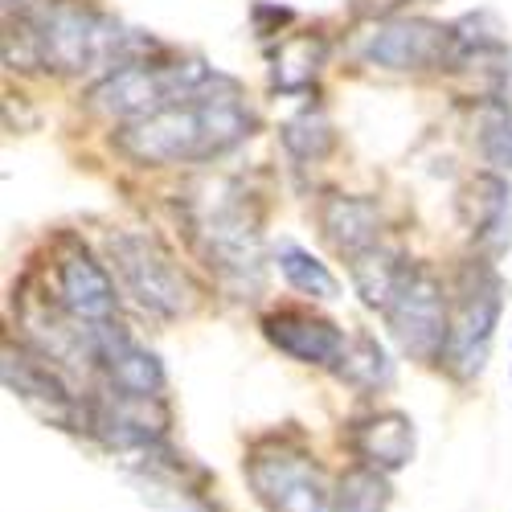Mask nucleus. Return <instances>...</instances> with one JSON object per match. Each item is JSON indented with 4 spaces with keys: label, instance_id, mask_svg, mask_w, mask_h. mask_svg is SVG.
Here are the masks:
<instances>
[{
    "label": "nucleus",
    "instance_id": "obj_6",
    "mask_svg": "<svg viewBox=\"0 0 512 512\" xmlns=\"http://www.w3.org/2000/svg\"><path fill=\"white\" fill-rule=\"evenodd\" d=\"M209 66L205 62H173V66H160V62H123L115 70H107L87 103L91 111H99L103 119L115 123H132L144 119L160 107H173L181 99H189L193 91H201L209 82Z\"/></svg>",
    "mask_w": 512,
    "mask_h": 512
},
{
    "label": "nucleus",
    "instance_id": "obj_9",
    "mask_svg": "<svg viewBox=\"0 0 512 512\" xmlns=\"http://www.w3.org/2000/svg\"><path fill=\"white\" fill-rule=\"evenodd\" d=\"M386 324L398 340V349L410 361H426V365H443V349H447V332H451V300L447 287L439 283V275L422 263H410L394 300L386 304Z\"/></svg>",
    "mask_w": 512,
    "mask_h": 512
},
{
    "label": "nucleus",
    "instance_id": "obj_3",
    "mask_svg": "<svg viewBox=\"0 0 512 512\" xmlns=\"http://www.w3.org/2000/svg\"><path fill=\"white\" fill-rule=\"evenodd\" d=\"M242 476L267 512H328L332 508V480L308 455L300 443H287L279 435L259 439L246 459H242Z\"/></svg>",
    "mask_w": 512,
    "mask_h": 512
},
{
    "label": "nucleus",
    "instance_id": "obj_13",
    "mask_svg": "<svg viewBox=\"0 0 512 512\" xmlns=\"http://www.w3.org/2000/svg\"><path fill=\"white\" fill-rule=\"evenodd\" d=\"M5 386L41 418H50L58 426L82 422V402L70 394L66 377L58 365H50L33 349H13L5 345Z\"/></svg>",
    "mask_w": 512,
    "mask_h": 512
},
{
    "label": "nucleus",
    "instance_id": "obj_19",
    "mask_svg": "<svg viewBox=\"0 0 512 512\" xmlns=\"http://www.w3.org/2000/svg\"><path fill=\"white\" fill-rule=\"evenodd\" d=\"M275 263H279V271H283V279L295 287V291H304V295H312V300H336V291H340V283H336V275L316 259L312 250H304L300 242H279V250H275Z\"/></svg>",
    "mask_w": 512,
    "mask_h": 512
},
{
    "label": "nucleus",
    "instance_id": "obj_22",
    "mask_svg": "<svg viewBox=\"0 0 512 512\" xmlns=\"http://www.w3.org/2000/svg\"><path fill=\"white\" fill-rule=\"evenodd\" d=\"M283 144L295 160H320L332 148V123L324 111H300L283 123Z\"/></svg>",
    "mask_w": 512,
    "mask_h": 512
},
{
    "label": "nucleus",
    "instance_id": "obj_16",
    "mask_svg": "<svg viewBox=\"0 0 512 512\" xmlns=\"http://www.w3.org/2000/svg\"><path fill=\"white\" fill-rule=\"evenodd\" d=\"M459 213H463V222L476 242L504 246L508 222H512V185L504 181V173H496V168L476 173L459 197Z\"/></svg>",
    "mask_w": 512,
    "mask_h": 512
},
{
    "label": "nucleus",
    "instance_id": "obj_12",
    "mask_svg": "<svg viewBox=\"0 0 512 512\" xmlns=\"http://www.w3.org/2000/svg\"><path fill=\"white\" fill-rule=\"evenodd\" d=\"M95 336V369H103V381L127 398H164L168 373L160 357L140 345L123 324H107Z\"/></svg>",
    "mask_w": 512,
    "mask_h": 512
},
{
    "label": "nucleus",
    "instance_id": "obj_11",
    "mask_svg": "<svg viewBox=\"0 0 512 512\" xmlns=\"http://www.w3.org/2000/svg\"><path fill=\"white\" fill-rule=\"evenodd\" d=\"M58 304L91 332H99L107 324H119L115 283H111L107 267L78 242L58 254Z\"/></svg>",
    "mask_w": 512,
    "mask_h": 512
},
{
    "label": "nucleus",
    "instance_id": "obj_17",
    "mask_svg": "<svg viewBox=\"0 0 512 512\" xmlns=\"http://www.w3.org/2000/svg\"><path fill=\"white\" fill-rule=\"evenodd\" d=\"M406 267H410V263L402 259L394 246L377 242L373 250L357 254V259L349 263V275H353V287H357L361 300H365L369 308H377V312H386V304L394 300V291H398Z\"/></svg>",
    "mask_w": 512,
    "mask_h": 512
},
{
    "label": "nucleus",
    "instance_id": "obj_8",
    "mask_svg": "<svg viewBox=\"0 0 512 512\" xmlns=\"http://www.w3.org/2000/svg\"><path fill=\"white\" fill-rule=\"evenodd\" d=\"M107 254L115 263V275L123 279V291L156 316V320H177L193 308V287L168 246L156 234L144 230H115L107 238Z\"/></svg>",
    "mask_w": 512,
    "mask_h": 512
},
{
    "label": "nucleus",
    "instance_id": "obj_7",
    "mask_svg": "<svg viewBox=\"0 0 512 512\" xmlns=\"http://www.w3.org/2000/svg\"><path fill=\"white\" fill-rule=\"evenodd\" d=\"M500 312H504V283L492 271V263H484V259L467 263L455 283L451 332H447V349H443V365L459 381H476L484 373L496 328H500Z\"/></svg>",
    "mask_w": 512,
    "mask_h": 512
},
{
    "label": "nucleus",
    "instance_id": "obj_14",
    "mask_svg": "<svg viewBox=\"0 0 512 512\" xmlns=\"http://www.w3.org/2000/svg\"><path fill=\"white\" fill-rule=\"evenodd\" d=\"M418 435H414V418L406 410H369L349 422V451L377 472H402L414 459Z\"/></svg>",
    "mask_w": 512,
    "mask_h": 512
},
{
    "label": "nucleus",
    "instance_id": "obj_1",
    "mask_svg": "<svg viewBox=\"0 0 512 512\" xmlns=\"http://www.w3.org/2000/svg\"><path fill=\"white\" fill-rule=\"evenodd\" d=\"M254 136V111L246 107V95L234 78L213 70L201 91L189 99L160 107L144 119L119 123L115 148L144 168H168V164H201L213 156H226L242 140Z\"/></svg>",
    "mask_w": 512,
    "mask_h": 512
},
{
    "label": "nucleus",
    "instance_id": "obj_5",
    "mask_svg": "<svg viewBox=\"0 0 512 512\" xmlns=\"http://www.w3.org/2000/svg\"><path fill=\"white\" fill-rule=\"evenodd\" d=\"M353 58L386 74H431L455 70L467 58V46L459 37V25H439L426 17H390L369 25L353 41Z\"/></svg>",
    "mask_w": 512,
    "mask_h": 512
},
{
    "label": "nucleus",
    "instance_id": "obj_10",
    "mask_svg": "<svg viewBox=\"0 0 512 512\" xmlns=\"http://www.w3.org/2000/svg\"><path fill=\"white\" fill-rule=\"evenodd\" d=\"M259 328L271 349H279L287 361L308 365V369L336 373L340 361H345V349H349L345 328L332 324L320 312H308V308H275L259 320Z\"/></svg>",
    "mask_w": 512,
    "mask_h": 512
},
{
    "label": "nucleus",
    "instance_id": "obj_15",
    "mask_svg": "<svg viewBox=\"0 0 512 512\" xmlns=\"http://www.w3.org/2000/svg\"><path fill=\"white\" fill-rule=\"evenodd\" d=\"M320 230L345 263L381 242V209L361 193H328L320 201Z\"/></svg>",
    "mask_w": 512,
    "mask_h": 512
},
{
    "label": "nucleus",
    "instance_id": "obj_2",
    "mask_svg": "<svg viewBox=\"0 0 512 512\" xmlns=\"http://www.w3.org/2000/svg\"><path fill=\"white\" fill-rule=\"evenodd\" d=\"M33 41V54L41 66H54L62 74H91L115 70L132 58V33L115 17L82 9V5H46L25 21Z\"/></svg>",
    "mask_w": 512,
    "mask_h": 512
},
{
    "label": "nucleus",
    "instance_id": "obj_20",
    "mask_svg": "<svg viewBox=\"0 0 512 512\" xmlns=\"http://www.w3.org/2000/svg\"><path fill=\"white\" fill-rule=\"evenodd\" d=\"M386 508H390L386 472L357 463V467H349V472L336 480V492H332V508L328 512H386Z\"/></svg>",
    "mask_w": 512,
    "mask_h": 512
},
{
    "label": "nucleus",
    "instance_id": "obj_18",
    "mask_svg": "<svg viewBox=\"0 0 512 512\" xmlns=\"http://www.w3.org/2000/svg\"><path fill=\"white\" fill-rule=\"evenodd\" d=\"M336 377L349 381V386L361 390V394H373V390H381V386H390L394 381V361L386 357V349H381L369 332H361V336L349 340L345 361H340Z\"/></svg>",
    "mask_w": 512,
    "mask_h": 512
},
{
    "label": "nucleus",
    "instance_id": "obj_4",
    "mask_svg": "<svg viewBox=\"0 0 512 512\" xmlns=\"http://www.w3.org/2000/svg\"><path fill=\"white\" fill-rule=\"evenodd\" d=\"M193 242L201 250V259L209 271H218L222 283H234L238 291L259 287L263 279V238H259V222L246 213V205L218 189L197 201L193 218H189Z\"/></svg>",
    "mask_w": 512,
    "mask_h": 512
},
{
    "label": "nucleus",
    "instance_id": "obj_21",
    "mask_svg": "<svg viewBox=\"0 0 512 512\" xmlns=\"http://www.w3.org/2000/svg\"><path fill=\"white\" fill-rule=\"evenodd\" d=\"M480 152L496 173L512 168V107L500 95L480 107Z\"/></svg>",
    "mask_w": 512,
    "mask_h": 512
}]
</instances>
